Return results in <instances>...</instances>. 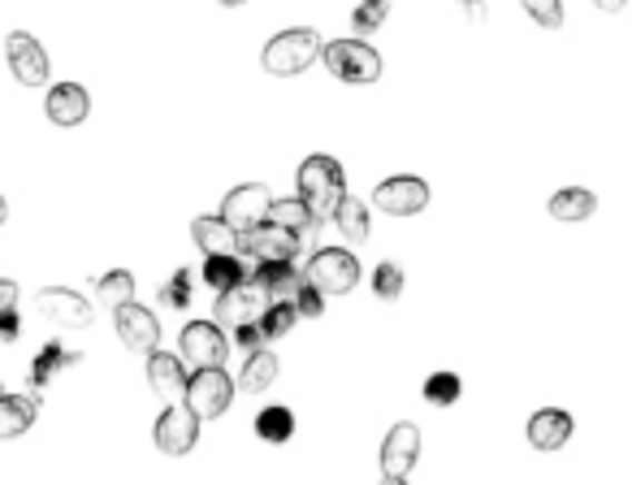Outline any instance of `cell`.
Returning <instances> with one entry per match:
<instances>
[{
  "instance_id": "32",
  "label": "cell",
  "mask_w": 632,
  "mask_h": 485,
  "mask_svg": "<svg viewBox=\"0 0 632 485\" xmlns=\"http://www.w3.org/2000/svg\"><path fill=\"white\" fill-rule=\"evenodd\" d=\"M386 18H391V0H364L352 13V27H356V36H373Z\"/></svg>"
},
{
  "instance_id": "23",
  "label": "cell",
  "mask_w": 632,
  "mask_h": 485,
  "mask_svg": "<svg viewBox=\"0 0 632 485\" xmlns=\"http://www.w3.org/2000/svg\"><path fill=\"white\" fill-rule=\"evenodd\" d=\"M593 208H598V196L585 187H567V191L551 196L554 221H585V217H593Z\"/></svg>"
},
{
  "instance_id": "34",
  "label": "cell",
  "mask_w": 632,
  "mask_h": 485,
  "mask_svg": "<svg viewBox=\"0 0 632 485\" xmlns=\"http://www.w3.org/2000/svg\"><path fill=\"white\" fill-rule=\"evenodd\" d=\"M524 4V13L537 22V27H546V31H559L563 27V4L559 0H520Z\"/></svg>"
},
{
  "instance_id": "42",
  "label": "cell",
  "mask_w": 632,
  "mask_h": 485,
  "mask_svg": "<svg viewBox=\"0 0 632 485\" xmlns=\"http://www.w3.org/2000/svg\"><path fill=\"white\" fill-rule=\"evenodd\" d=\"M4 217H9V204L0 200V226H4Z\"/></svg>"
},
{
  "instance_id": "14",
  "label": "cell",
  "mask_w": 632,
  "mask_h": 485,
  "mask_svg": "<svg viewBox=\"0 0 632 485\" xmlns=\"http://www.w3.org/2000/svg\"><path fill=\"white\" fill-rule=\"evenodd\" d=\"M4 52H9V66H13V79L22 87H43L48 82V52L40 48V40H31L27 31H13L4 40Z\"/></svg>"
},
{
  "instance_id": "30",
  "label": "cell",
  "mask_w": 632,
  "mask_h": 485,
  "mask_svg": "<svg viewBox=\"0 0 632 485\" xmlns=\"http://www.w3.org/2000/svg\"><path fill=\"white\" fill-rule=\"evenodd\" d=\"M96 290H100V299H105L109 308H118L126 299H135V278H130L126 269H113V274L96 278Z\"/></svg>"
},
{
  "instance_id": "25",
  "label": "cell",
  "mask_w": 632,
  "mask_h": 485,
  "mask_svg": "<svg viewBox=\"0 0 632 485\" xmlns=\"http://www.w3.org/2000/svg\"><path fill=\"white\" fill-rule=\"evenodd\" d=\"M243 278H251V274L243 269L238 256H204V283L213 286V290H230Z\"/></svg>"
},
{
  "instance_id": "44",
  "label": "cell",
  "mask_w": 632,
  "mask_h": 485,
  "mask_svg": "<svg viewBox=\"0 0 632 485\" xmlns=\"http://www.w3.org/2000/svg\"><path fill=\"white\" fill-rule=\"evenodd\" d=\"M464 4H473V0H464Z\"/></svg>"
},
{
  "instance_id": "4",
  "label": "cell",
  "mask_w": 632,
  "mask_h": 485,
  "mask_svg": "<svg viewBox=\"0 0 632 485\" xmlns=\"http://www.w3.org/2000/svg\"><path fill=\"white\" fill-rule=\"evenodd\" d=\"M304 283H313L320 295H347L359 283V265L352 251L343 247H320L313 251V260L304 265Z\"/></svg>"
},
{
  "instance_id": "5",
  "label": "cell",
  "mask_w": 632,
  "mask_h": 485,
  "mask_svg": "<svg viewBox=\"0 0 632 485\" xmlns=\"http://www.w3.org/2000/svg\"><path fill=\"white\" fill-rule=\"evenodd\" d=\"M235 399V382L226 377V364H217V368H196V377L187 382V404L196 416L204 420H213V416H221L226 407Z\"/></svg>"
},
{
  "instance_id": "28",
  "label": "cell",
  "mask_w": 632,
  "mask_h": 485,
  "mask_svg": "<svg viewBox=\"0 0 632 485\" xmlns=\"http://www.w3.org/2000/svg\"><path fill=\"white\" fill-rule=\"evenodd\" d=\"M269 221H277V226H286V230H313V208L304 200H274V208H269Z\"/></svg>"
},
{
  "instance_id": "2",
  "label": "cell",
  "mask_w": 632,
  "mask_h": 485,
  "mask_svg": "<svg viewBox=\"0 0 632 485\" xmlns=\"http://www.w3.org/2000/svg\"><path fill=\"white\" fill-rule=\"evenodd\" d=\"M320 52H325V43H320V36H316L313 27H290V31H282V36H274V40L265 43L260 61H265V70L277 75V79H295V75H304L313 66Z\"/></svg>"
},
{
  "instance_id": "24",
  "label": "cell",
  "mask_w": 632,
  "mask_h": 485,
  "mask_svg": "<svg viewBox=\"0 0 632 485\" xmlns=\"http://www.w3.org/2000/svg\"><path fill=\"white\" fill-rule=\"evenodd\" d=\"M75 364H82L79 352H66L61 343H48L40 352V360L31 364V386L36 390H43L48 382H52V373H61V368H75Z\"/></svg>"
},
{
  "instance_id": "13",
  "label": "cell",
  "mask_w": 632,
  "mask_h": 485,
  "mask_svg": "<svg viewBox=\"0 0 632 485\" xmlns=\"http://www.w3.org/2000/svg\"><path fill=\"white\" fill-rule=\"evenodd\" d=\"M36 308H40L52 325H61V329H87L91 317H96L91 304H87L82 295H75V290H66V286H48V290H40V295H36Z\"/></svg>"
},
{
  "instance_id": "29",
  "label": "cell",
  "mask_w": 632,
  "mask_h": 485,
  "mask_svg": "<svg viewBox=\"0 0 632 485\" xmlns=\"http://www.w3.org/2000/svg\"><path fill=\"white\" fill-rule=\"evenodd\" d=\"M295 321H299L295 299H274V304L265 308V317H260V329H265V338H282V334H290Z\"/></svg>"
},
{
  "instance_id": "22",
  "label": "cell",
  "mask_w": 632,
  "mask_h": 485,
  "mask_svg": "<svg viewBox=\"0 0 632 485\" xmlns=\"http://www.w3.org/2000/svg\"><path fill=\"white\" fill-rule=\"evenodd\" d=\"M277 373H282V364H277L274 352H265V347H256L247 364H243V377H238V390L243 395H265L269 386L277 382Z\"/></svg>"
},
{
  "instance_id": "21",
  "label": "cell",
  "mask_w": 632,
  "mask_h": 485,
  "mask_svg": "<svg viewBox=\"0 0 632 485\" xmlns=\"http://www.w3.org/2000/svg\"><path fill=\"white\" fill-rule=\"evenodd\" d=\"M36 416H40L36 395H0V443L27 434L36 425Z\"/></svg>"
},
{
  "instance_id": "45",
  "label": "cell",
  "mask_w": 632,
  "mask_h": 485,
  "mask_svg": "<svg viewBox=\"0 0 632 485\" xmlns=\"http://www.w3.org/2000/svg\"><path fill=\"white\" fill-rule=\"evenodd\" d=\"M0 395H4V390H0Z\"/></svg>"
},
{
  "instance_id": "18",
  "label": "cell",
  "mask_w": 632,
  "mask_h": 485,
  "mask_svg": "<svg viewBox=\"0 0 632 485\" xmlns=\"http://www.w3.org/2000/svg\"><path fill=\"white\" fill-rule=\"evenodd\" d=\"M572 429L576 425H572V416L563 407H542L529 420V443H533V451H559V446H567Z\"/></svg>"
},
{
  "instance_id": "9",
  "label": "cell",
  "mask_w": 632,
  "mask_h": 485,
  "mask_svg": "<svg viewBox=\"0 0 632 485\" xmlns=\"http://www.w3.org/2000/svg\"><path fill=\"white\" fill-rule=\"evenodd\" d=\"M416 459H421V429L412 420H403L382 443V477L386 482H407L412 468H416Z\"/></svg>"
},
{
  "instance_id": "8",
  "label": "cell",
  "mask_w": 632,
  "mask_h": 485,
  "mask_svg": "<svg viewBox=\"0 0 632 485\" xmlns=\"http://www.w3.org/2000/svg\"><path fill=\"white\" fill-rule=\"evenodd\" d=\"M178 347H182V360L191 364V368H217V364H226V356H230V343H226L221 325L213 321H191L182 329Z\"/></svg>"
},
{
  "instance_id": "38",
  "label": "cell",
  "mask_w": 632,
  "mask_h": 485,
  "mask_svg": "<svg viewBox=\"0 0 632 485\" xmlns=\"http://www.w3.org/2000/svg\"><path fill=\"white\" fill-rule=\"evenodd\" d=\"M13 308H18V286L0 278V313H13Z\"/></svg>"
},
{
  "instance_id": "3",
  "label": "cell",
  "mask_w": 632,
  "mask_h": 485,
  "mask_svg": "<svg viewBox=\"0 0 632 485\" xmlns=\"http://www.w3.org/2000/svg\"><path fill=\"white\" fill-rule=\"evenodd\" d=\"M320 61H325V70H329L334 79H343V82H377L382 79V57H377V48H368L364 40L325 43Z\"/></svg>"
},
{
  "instance_id": "7",
  "label": "cell",
  "mask_w": 632,
  "mask_h": 485,
  "mask_svg": "<svg viewBox=\"0 0 632 485\" xmlns=\"http://www.w3.org/2000/svg\"><path fill=\"white\" fill-rule=\"evenodd\" d=\"M269 208H274L269 187H260V182H243V187H235V191L226 196L221 217L235 226L238 235H251L256 226H265V221H269Z\"/></svg>"
},
{
  "instance_id": "43",
  "label": "cell",
  "mask_w": 632,
  "mask_h": 485,
  "mask_svg": "<svg viewBox=\"0 0 632 485\" xmlns=\"http://www.w3.org/2000/svg\"><path fill=\"white\" fill-rule=\"evenodd\" d=\"M221 4H226V9H238V4H247V0H221Z\"/></svg>"
},
{
  "instance_id": "37",
  "label": "cell",
  "mask_w": 632,
  "mask_h": 485,
  "mask_svg": "<svg viewBox=\"0 0 632 485\" xmlns=\"http://www.w3.org/2000/svg\"><path fill=\"white\" fill-rule=\"evenodd\" d=\"M235 343L238 347H247V352H256V347H265L269 338H265L260 321H247V325H235Z\"/></svg>"
},
{
  "instance_id": "27",
  "label": "cell",
  "mask_w": 632,
  "mask_h": 485,
  "mask_svg": "<svg viewBox=\"0 0 632 485\" xmlns=\"http://www.w3.org/2000/svg\"><path fill=\"white\" fill-rule=\"evenodd\" d=\"M256 434H260L265 443H286V438L295 434V416H290V407H265V412L256 416Z\"/></svg>"
},
{
  "instance_id": "11",
  "label": "cell",
  "mask_w": 632,
  "mask_h": 485,
  "mask_svg": "<svg viewBox=\"0 0 632 485\" xmlns=\"http://www.w3.org/2000/svg\"><path fill=\"white\" fill-rule=\"evenodd\" d=\"M373 200H377L382 212H391V217H416L429 204V187L421 178H412V174H398V178H386L373 191Z\"/></svg>"
},
{
  "instance_id": "35",
  "label": "cell",
  "mask_w": 632,
  "mask_h": 485,
  "mask_svg": "<svg viewBox=\"0 0 632 485\" xmlns=\"http://www.w3.org/2000/svg\"><path fill=\"white\" fill-rule=\"evenodd\" d=\"M191 269H178V278L169 286H160V304H169V308H187L191 304Z\"/></svg>"
},
{
  "instance_id": "16",
  "label": "cell",
  "mask_w": 632,
  "mask_h": 485,
  "mask_svg": "<svg viewBox=\"0 0 632 485\" xmlns=\"http://www.w3.org/2000/svg\"><path fill=\"white\" fill-rule=\"evenodd\" d=\"M148 382L165 404H182L187 399V360L182 356H169V352H152L148 356Z\"/></svg>"
},
{
  "instance_id": "31",
  "label": "cell",
  "mask_w": 632,
  "mask_h": 485,
  "mask_svg": "<svg viewBox=\"0 0 632 485\" xmlns=\"http://www.w3.org/2000/svg\"><path fill=\"white\" fill-rule=\"evenodd\" d=\"M460 377L455 373H434L429 382H425V404L429 407H451L455 399H460Z\"/></svg>"
},
{
  "instance_id": "41",
  "label": "cell",
  "mask_w": 632,
  "mask_h": 485,
  "mask_svg": "<svg viewBox=\"0 0 632 485\" xmlns=\"http://www.w3.org/2000/svg\"><path fill=\"white\" fill-rule=\"evenodd\" d=\"M468 18H473V22H485V4H481V0L468 4Z\"/></svg>"
},
{
  "instance_id": "26",
  "label": "cell",
  "mask_w": 632,
  "mask_h": 485,
  "mask_svg": "<svg viewBox=\"0 0 632 485\" xmlns=\"http://www.w3.org/2000/svg\"><path fill=\"white\" fill-rule=\"evenodd\" d=\"M334 226L343 230V239L347 242H364L368 239V208L352 196H343V204L334 208Z\"/></svg>"
},
{
  "instance_id": "36",
  "label": "cell",
  "mask_w": 632,
  "mask_h": 485,
  "mask_svg": "<svg viewBox=\"0 0 632 485\" xmlns=\"http://www.w3.org/2000/svg\"><path fill=\"white\" fill-rule=\"evenodd\" d=\"M295 308H299V317H308V321H313V317L325 313V295H320L313 283H304L299 290H295Z\"/></svg>"
},
{
  "instance_id": "39",
  "label": "cell",
  "mask_w": 632,
  "mask_h": 485,
  "mask_svg": "<svg viewBox=\"0 0 632 485\" xmlns=\"http://www.w3.org/2000/svg\"><path fill=\"white\" fill-rule=\"evenodd\" d=\"M18 338V313H0V343Z\"/></svg>"
},
{
  "instance_id": "20",
  "label": "cell",
  "mask_w": 632,
  "mask_h": 485,
  "mask_svg": "<svg viewBox=\"0 0 632 485\" xmlns=\"http://www.w3.org/2000/svg\"><path fill=\"white\" fill-rule=\"evenodd\" d=\"M251 278L265 286L269 299H295V290L304 286V274H299L290 260H256Z\"/></svg>"
},
{
  "instance_id": "10",
  "label": "cell",
  "mask_w": 632,
  "mask_h": 485,
  "mask_svg": "<svg viewBox=\"0 0 632 485\" xmlns=\"http://www.w3.org/2000/svg\"><path fill=\"white\" fill-rule=\"evenodd\" d=\"M113 321H118V338L130 347V352H139V356H152L160 347V325L157 317L148 313V308H139L135 299H126L113 308Z\"/></svg>"
},
{
  "instance_id": "12",
  "label": "cell",
  "mask_w": 632,
  "mask_h": 485,
  "mask_svg": "<svg viewBox=\"0 0 632 485\" xmlns=\"http://www.w3.org/2000/svg\"><path fill=\"white\" fill-rule=\"evenodd\" d=\"M199 438V416L191 404H165V416L157 420V446L165 455H187Z\"/></svg>"
},
{
  "instance_id": "40",
  "label": "cell",
  "mask_w": 632,
  "mask_h": 485,
  "mask_svg": "<svg viewBox=\"0 0 632 485\" xmlns=\"http://www.w3.org/2000/svg\"><path fill=\"white\" fill-rule=\"evenodd\" d=\"M593 4H598V9H602V13H620V9H624V4H629V0H593Z\"/></svg>"
},
{
  "instance_id": "17",
  "label": "cell",
  "mask_w": 632,
  "mask_h": 485,
  "mask_svg": "<svg viewBox=\"0 0 632 485\" xmlns=\"http://www.w3.org/2000/svg\"><path fill=\"white\" fill-rule=\"evenodd\" d=\"M191 235L204 256H243V242H247V235H238L226 217H199Z\"/></svg>"
},
{
  "instance_id": "15",
  "label": "cell",
  "mask_w": 632,
  "mask_h": 485,
  "mask_svg": "<svg viewBox=\"0 0 632 485\" xmlns=\"http://www.w3.org/2000/svg\"><path fill=\"white\" fill-rule=\"evenodd\" d=\"M299 247H304V235H299V230H286V226H277V221L256 226V230L247 235V242H243V251L256 256V260H295Z\"/></svg>"
},
{
  "instance_id": "33",
  "label": "cell",
  "mask_w": 632,
  "mask_h": 485,
  "mask_svg": "<svg viewBox=\"0 0 632 485\" xmlns=\"http://www.w3.org/2000/svg\"><path fill=\"white\" fill-rule=\"evenodd\" d=\"M373 290H377L382 299H398V295H403V269H398L395 260H382V265L373 269Z\"/></svg>"
},
{
  "instance_id": "6",
  "label": "cell",
  "mask_w": 632,
  "mask_h": 485,
  "mask_svg": "<svg viewBox=\"0 0 632 485\" xmlns=\"http://www.w3.org/2000/svg\"><path fill=\"white\" fill-rule=\"evenodd\" d=\"M269 304H274V299L265 295V286L256 283V278H243V283H235L230 290H217V321L230 325V329L247 321H260Z\"/></svg>"
},
{
  "instance_id": "1",
  "label": "cell",
  "mask_w": 632,
  "mask_h": 485,
  "mask_svg": "<svg viewBox=\"0 0 632 485\" xmlns=\"http://www.w3.org/2000/svg\"><path fill=\"white\" fill-rule=\"evenodd\" d=\"M347 196V182H343V165L334 157H308L299 165V200L313 208V221H334V208Z\"/></svg>"
},
{
  "instance_id": "19",
  "label": "cell",
  "mask_w": 632,
  "mask_h": 485,
  "mask_svg": "<svg viewBox=\"0 0 632 485\" xmlns=\"http://www.w3.org/2000/svg\"><path fill=\"white\" fill-rule=\"evenodd\" d=\"M43 109H48V118L57 121V126H79L91 113V100H87V91H82L79 82H57L48 91Z\"/></svg>"
}]
</instances>
